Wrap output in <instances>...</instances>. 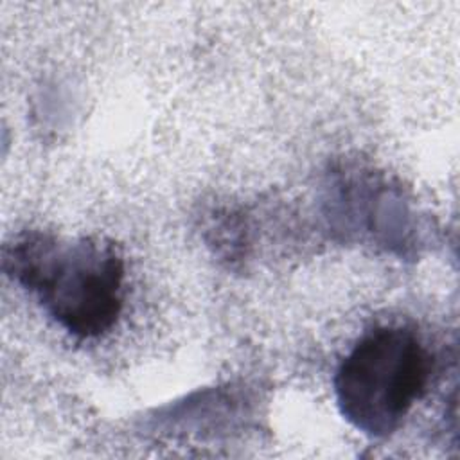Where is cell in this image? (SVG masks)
Wrapping results in <instances>:
<instances>
[{
    "instance_id": "cell-1",
    "label": "cell",
    "mask_w": 460,
    "mask_h": 460,
    "mask_svg": "<svg viewBox=\"0 0 460 460\" xmlns=\"http://www.w3.org/2000/svg\"><path fill=\"white\" fill-rule=\"evenodd\" d=\"M4 271L32 291L49 316L75 338H97L120 316L124 257L106 237L59 239L27 230L4 246Z\"/></svg>"
},
{
    "instance_id": "cell-2",
    "label": "cell",
    "mask_w": 460,
    "mask_h": 460,
    "mask_svg": "<svg viewBox=\"0 0 460 460\" xmlns=\"http://www.w3.org/2000/svg\"><path fill=\"white\" fill-rule=\"evenodd\" d=\"M429 358L404 327H379L365 334L334 376L340 413L372 438L392 435L424 394Z\"/></svg>"
}]
</instances>
